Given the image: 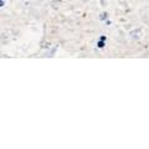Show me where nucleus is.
<instances>
[{
    "mask_svg": "<svg viewBox=\"0 0 149 149\" xmlns=\"http://www.w3.org/2000/svg\"><path fill=\"white\" fill-rule=\"evenodd\" d=\"M4 5V0H1V6Z\"/></svg>",
    "mask_w": 149,
    "mask_h": 149,
    "instance_id": "nucleus-1",
    "label": "nucleus"
}]
</instances>
